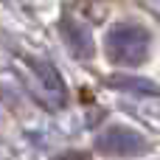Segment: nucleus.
<instances>
[{
  "mask_svg": "<svg viewBox=\"0 0 160 160\" xmlns=\"http://www.w3.org/2000/svg\"><path fill=\"white\" fill-rule=\"evenodd\" d=\"M25 62H28V68H31L37 84H39V90L45 93V98H48L53 107H62L65 98H68V93H65V82H62L59 70H56L51 62H42V59H37V56H28Z\"/></svg>",
  "mask_w": 160,
  "mask_h": 160,
  "instance_id": "nucleus-3",
  "label": "nucleus"
},
{
  "mask_svg": "<svg viewBox=\"0 0 160 160\" xmlns=\"http://www.w3.org/2000/svg\"><path fill=\"white\" fill-rule=\"evenodd\" d=\"M65 34H68V42H70V48L79 53V56H90V51H93V45H90V37H87V31L82 28V25H70V22H65Z\"/></svg>",
  "mask_w": 160,
  "mask_h": 160,
  "instance_id": "nucleus-4",
  "label": "nucleus"
},
{
  "mask_svg": "<svg viewBox=\"0 0 160 160\" xmlns=\"http://www.w3.org/2000/svg\"><path fill=\"white\" fill-rule=\"evenodd\" d=\"M56 160H90V155H84V152H65Z\"/></svg>",
  "mask_w": 160,
  "mask_h": 160,
  "instance_id": "nucleus-6",
  "label": "nucleus"
},
{
  "mask_svg": "<svg viewBox=\"0 0 160 160\" xmlns=\"http://www.w3.org/2000/svg\"><path fill=\"white\" fill-rule=\"evenodd\" d=\"M112 84H115V87H121V90L138 93V96H158V87H155L152 82H146V79H129V76H118V79H112Z\"/></svg>",
  "mask_w": 160,
  "mask_h": 160,
  "instance_id": "nucleus-5",
  "label": "nucleus"
},
{
  "mask_svg": "<svg viewBox=\"0 0 160 160\" xmlns=\"http://www.w3.org/2000/svg\"><path fill=\"white\" fill-rule=\"evenodd\" d=\"M146 138L129 127H110L96 138V149L110 155V158H135L146 152Z\"/></svg>",
  "mask_w": 160,
  "mask_h": 160,
  "instance_id": "nucleus-2",
  "label": "nucleus"
},
{
  "mask_svg": "<svg viewBox=\"0 0 160 160\" xmlns=\"http://www.w3.org/2000/svg\"><path fill=\"white\" fill-rule=\"evenodd\" d=\"M107 53L118 65H141L149 53V31L141 25H115L107 34Z\"/></svg>",
  "mask_w": 160,
  "mask_h": 160,
  "instance_id": "nucleus-1",
  "label": "nucleus"
}]
</instances>
